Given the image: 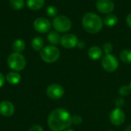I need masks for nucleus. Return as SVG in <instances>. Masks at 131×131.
Here are the masks:
<instances>
[{
	"mask_svg": "<svg viewBox=\"0 0 131 131\" xmlns=\"http://www.w3.org/2000/svg\"><path fill=\"white\" fill-rule=\"evenodd\" d=\"M72 124V117L70 113L62 108H58L51 111L48 118V124L53 131L67 130Z\"/></svg>",
	"mask_w": 131,
	"mask_h": 131,
	"instance_id": "obj_1",
	"label": "nucleus"
},
{
	"mask_svg": "<svg viewBox=\"0 0 131 131\" xmlns=\"http://www.w3.org/2000/svg\"><path fill=\"white\" fill-rule=\"evenodd\" d=\"M46 93H47V95L50 98L57 100V99H60L61 97H62L64 96V90L63 87L61 86L60 84H53L48 87Z\"/></svg>",
	"mask_w": 131,
	"mask_h": 131,
	"instance_id": "obj_7",
	"label": "nucleus"
},
{
	"mask_svg": "<svg viewBox=\"0 0 131 131\" xmlns=\"http://www.w3.org/2000/svg\"><path fill=\"white\" fill-rule=\"evenodd\" d=\"M41 58L46 63H53L58 61L60 57V51L53 45L43 48L40 51Z\"/></svg>",
	"mask_w": 131,
	"mask_h": 131,
	"instance_id": "obj_3",
	"label": "nucleus"
},
{
	"mask_svg": "<svg viewBox=\"0 0 131 131\" xmlns=\"http://www.w3.org/2000/svg\"><path fill=\"white\" fill-rule=\"evenodd\" d=\"M6 81L10 84H17L21 81V76L16 72H9L6 75Z\"/></svg>",
	"mask_w": 131,
	"mask_h": 131,
	"instance_id": "obj_14",
	"label": "nucleus"
},
{
	"mask_svg": "<svg viewBox=\"0 0 131 131\" xmlns=\"http://www.w3.org/2000/svg\"><path fill=\"white\" fill-rule=\"evenodd\" d=\"M97 9L104 14H110L114 9V4L111 0H98L96 3Z\"/></svg>",
	"mask_w": 131,
	"mask_h": 131,
	"instance_id": "obj_10",
	"label": "nucleus"
},
{
	"mask_svg": "<svg viewBox=\"0 0 131 131\" xmlns=\"http://www.w3.org/2000/svg\"><path fill=\"white\" fill-rule=\"evenodd\" d=\"M126 21H127V25H128L130 28H131V13L127 15Z\"/></svg>",
	"mask_w": 131,
	"mask_h": 131,
	"instance_id": "obj_30",
	"label": "nucleus"
},
{
	"mask_svg": "<svg viewBox=\"0 0 131 131\" xmlns=\"http://www.w3.org/2000/svg\"><path fill=\"white\" fill-rule=\"evenodd\" d=\"M118 22V18L114 14H108L104 17V24H105L108 27H113L116 25Z\"/></svg>",
	"mask_w": 131,
	"mask_h": 131,
	"instance_id": "obj_16",
	"label": "nucleus"
},
{
	"mask_svg": "<svg viewBox=\"0 0 131 131\" xmlns=\"http://www.w3.org/2000/svg\"><path fill=\"white\" fill-rule=\"evenodd\" d=\"M61 45L65 48H73L77 46L78 39L75 35L66 34L61 38Z\"/></svg>",
	"mask_w": 131,
	"mask_h": 131,
	"instance_id": "obj_11",
	"label": "nucleus"
},
{
	"mask_svg": "<svg viewBox=\"0 0 131 131\" xmlns=\"http://www.w3.org/2000/svg\"><path fill=\"white\" fill-rule=\"evenodd\" d=\"M125 102H124V100L122 98V97H118L116 99L115 101V105L117 107V108H121L124 105Z\"/></svg>",
	"mask_w": 131,
	"mask_h": 131,
	"instance_id": "obj_26",
	"label": "nucleus"
},
{
	"mask_svg": "<svg viewBox=\"0 0 131 131\" xmlns=\"http://www.w3.org/2000/svg\"><path fill=\"white\" fill-rule=\"evenodd\" d=\"M88 54L92 60H98L102 57L103 51L101 48L97 46H92L89 48Z\"/></svg>",
	"mask_w": 131,
	"mask_h": 131,
	"instance_id": "obj_13",
	"label": "nucleus"
},
{
	"mask_svg": "<svg viewBox=\"0 0 131 131\" xmlns=\"http://www.w3.org/2000/svg\"><path fill=\"white\" fill-rule=\"evenodd\" d=\"M120 58L121 60L126 63V64H130L131 63V51L129 49L123 50L120 54Z\"/></svg>",
	"mask_w": 131,
	"mask_h": 131,
	"instance_id": "obj_20",
	"label": "nucleus"
},
{
	"mask_svg": "<svg viewBox=\"0 0 131 131\" xmlns=\"http://www.w3.org/2000/svg\"><path fill=\"white\" fill-rule=\"evenodd\" d=\"M8 64L12 70L20 71L25 68L26 65V61L22 54L18 52H14L8 56Z\"/></svg>",
	"mask_w": 131,
	"mask_h": 131,
	"instance_id": "obj_4",
	"label": "nucleus"
},
{
	"mask_svg": "<svg viewBox=\"0 0 131 131\" xmlns=\"http://www.w3.org/2000/svg\"><path fill=\"white\" fill-rule=\"evenodd\" d=\"M103 21L101 17L93 12L86 13L82 18V25L86 31L91 34L98 33L103 28Z\"/></svg>",
	"mask_w": 131,
	"mask_h": 131,
	"instance_id": "obj_2",
	"label": "nucleus"
},
{
	"mask_svg": "<svg viewBox=\"0 0 131 131\" xmlns=\"http://www.w3.org/2000/svg\"><path fill=\"white\" fill-rule=\"evenodd\" d=\"M10 6L15 10H20L24 8L25 2L24 0H10Z\"/></svg>",
	"mask_w": 131,
	"mask_h": 131,
	"instance_id": "obj_21",
	"label": "nucleus"
},
{
	"mask_svg": "<svg viewBox=\"0 0 131 131\" xmlns=\"http://www.w3.org/2000/svg\"><path fill=\"white\" fill-rule=\"evenodd\" d=\"M12 48L15 52H22L25 48V43L21 39H16L12 45Z\"/></svg>",
	"mask_w": 131,
	"mask_h": 131,
	"instance_id": "obj_18",
	"label": "nucleus"
},
{
	"mask_svg": "<svg viewBox=\"0 0 131 131\" xmlns=\"http://www.w3.org/2000/svg\"><path fill=\"white\" fill-rule=\"evenodd\" d=\"M126 119V115L124 112L121 108H116L111 112L110 121L115 126L122 125Z\"/></svg>",
	"mask_w": 131,
	"mask_h": 131,
	"instance_id": "obj_8",
	"label": "nucleus"
},
{
	"mask_svg": "<svg viewBox=\"0 0 131 131\" xmlns=\"http://www.w3.org/2000/svg\"><path fill=\"white\" fill-rule=\"evenodd\" d=\"M129 86H130V89H131V81H130V85H129Z\"/></svg>",
	"mask_w": 131,
	"mask_h": 131,
	"instance_id": "obj_33",
	"label": "nucleus"
},
{
	"mask_svg": "<svg viewBox=\"0 0 131 131\" xmlns=\"http://www.w3.org/2000/svg\"><path fill=\"white\" fill-rule=\"evenodd\" d=\"M4 83H5V77L2 73H0V88L3 86Z\"/></svg>",
	"mask_w": 131,
	"mask_h": 131,
	"instance_id": "obj_29",
	"label": "nucleus"
},
{
	"mask_svg": "<svg viewBox=\"0 0 131 131\" xmlns=\"http://www.w3.org/2000/svg\"><path fill=\"white\" fill-rule=\"evenodd\" d=\"M46 12H47V15L50 17H56V15L58 14V9L55 6L50 5V6L47 7Z\"/></svg>",
	"mask_w": 131,
	"mask_h": 131,
	"instance_id": "obj_22",
	"label": "nucleus"
},
{
	"mask_svg": "<svg viewBox=\"0 0 131 131\" xmlns=\"http://www.w3.org/2000/svg\"><path fill=\"white\" fill-rule=\"evenodd\" d=\"M45 0H27V5L31 10H38L43 7Z\"/></svg>",
	"mask_w": 131,
	"mask_h": 131,
	"instance_id": "obj_15",
	"label": "nucleus"
},
{
	"mask_svg": "<svg viewBox=\"0 0 131 131\" xmlns=\"http://www.w3.org/2000/svg\"><path fill=\"white\" fill-rule=\"evenodd\" d=\"M109 131H114V130H109Z\"/></svg>",
	"mask_w": 131,
	"mask_h": 131,
	"instance_id": "obj_34",
	"label": "nucleus"
},
{
	"mask_svg": "<svg viewBox=\"0 0 131 131\" xmlns=\"http://www.w3.org/2000/svg\"><path fill=\"white\" fill-rule=\"evenodd\" d=\"M44 41L40 37H35L31 41V46L35 51H41L43 48Z\"/></svg>",
	"mask_w": 131,
	"mask_h": 131,
	"instance_id": "obj_19",
	"label": "nucleus"
},
{
	"mask_svg": "<svg viewBox=\"0 0 131 131\" xmlns=\"http://www.w3.org/2000/svg\"><path fill=\"white\" fill-rule=\"evenodd\" d=\"M64 131H74V130H72V129H67V130H64Z\"/></svg>",
	"mask_w": 131,
	"mask_h": 131,
	"instance_id": "obj_32",
	"label": "nucleus"
},
{
	"mask_svg": "<svg viewBox=\"0 0 131 131\" xmlns=\"http://www.w3.org/2000/svg\"><path fill=\"white\" fill-rule=\"evenodd\" d=\"M34 28L39 33H46L51 29V22L45 18H38L34 21Z\"/></svg>",
	"mask_w": 131,
	"mask_h": 131,
	"instance_id": "obj_9",
	"label": "nucleus"
},
{
	"mask_svg": "<svg viewBox=\"0 0 131 131\" xmlns=\"http://www.w3.org/2000/svg\"><path fill=\"white\" fill-rule=\"evenodd\" d=\"M103 50L106 53V54H109L113 50V45L110 42H106L103 45Z\"/></svg>",
	"mask_w": 131,
	"mask_h": 131,
	"instance_id": "obj_24",
	"label": "nucleus"
},
{
	"mask_svg": "<svg viewBox=\"0 0 131 131\" xmlns=\"http://www.w3.org/2000/svg\"><path fill=\"white\" fill-rule=\"evenodd\" d=\"M28 131H43V128L39 125H35L31 127Z\"/></svg>",
	"mask_w": 131,
	"mask_h": 131,
	"instance_id": "obj_27",
	"label": "nucleus"
},
{
	"mask_svg": "<svg viewBox=\"0 0 131 131\" xmlns=\"http://www.w3.org/2000/svg\"><path fill=\"white\" fill-rule=\"evenodd\" d=\"M124 131H131V125L128 126V127L125 129V130Z\"/></svg>",
	"mask_w": 131,
	"mask_h": 131,
	"instance_id": "obj_31",
	"label": "nucleus"
},
{
	"mask_svg": "<svg viewBox=\"0 0 131 131\" xmlns=\"http://www.w3.org/2000/svg\"><path fill=\"white\" fill-rule=\"evenodd\" d=\"M119 93L121 96H128L131 93V89L128 85H123L119 89Z\"/></svg>",
	"mask_w": 131,
	"mask_h": 131,
	"instance_id": "obj_23",
	"label": "nucleus"
},
{
	"mask_svg": "<svg viewBox=\"0 0 131 131\" xmlns=\"http://www.w3.org/2000/svg\"><path fill=\"white\" fill-rule=\"evenodd\" d=\"M15 112V107L12 103L4 101L0 103V114L5 117H10Z\"/></svg>",
	"mask_w": 131,
	"mask_h": 131,
	"instance_id": "obj_12",
	"label": "nucleus"
},
{
	"mask_svg": "<svg viewBox=\"0 0 131 131\" xmlns=\"http://www.w3.org/2000/svg\"><path fill=\"white\" fill-rule=\"evenodd\" d=\"M82 117L80 115H74L72 117V124L75 125H79L82 122Z\"/></svg>",
	"mask_w": 131,
	"mask_h": 131,
	"instance_id": "obj_25",
	"label": "nucleus"
},
{
	"mask_svg": "<svg viewBox=\"0 0 131 131\" xmlns=\"http://www.w3.org/2000/svg\"><path fill=\"white\" fill-rule=\"evenodd\" d=\"M77 46H78V48H80V49H84V48L86 47V44H85L84 41H78Z\"/></svg>",
	"mask_w": 131,
	"mask_h": 131,
	"instance_id": "obj_28",
	"label": "nucleus"
},
{
	"mask_svg": "<svg viewBox=\"0 0 131 131\" xmlns=\"http://www.w3.org/2000/svg\"><path fill=\"white\" fill-rule=\"evenodd\" d=\"M48 41L51 44V45H58L59 42L61 41V37H60V35L55 31H51L48 33Z\"/></svg>",
	"mask_w": 131,
	"mask_h": 131,
	"instance_id": "obj_17",
	"label": "nucleus"
},
{
	"mask_svg": "<svg viewBox=\"0 0 131 131\" xmlns=\"http://www.w3.org/2000/svg\"><path fill=\"white\" fill-rule=\"evenodd\" d=\"M53 26L54 29L59 32H67L71 28V21L68 17L59 15L54 18Z\"/></svg>",
	"mask_w": 131,
	"mask_h": 131,
	"instance_id": "obj_5",
	"label": "nucleus"
},
{
	"mask_svg": "<svg viewBox=\"0 0 131 131\" xmlns=\"http://www.w3.org/2000/svg\"><path fill=\"white\" fill-rule=\"evenodd\" d=\"M101 64L104 69L108 72L115 71L119 66L117 58L114 55L111 54H106L103 57L101 60Z\"/></svg>",
	"mask_w": 131,
	"mask_h": 131,
	"instance_id": "obj_6",
	"label": "nucleus"
}]
</instances>
